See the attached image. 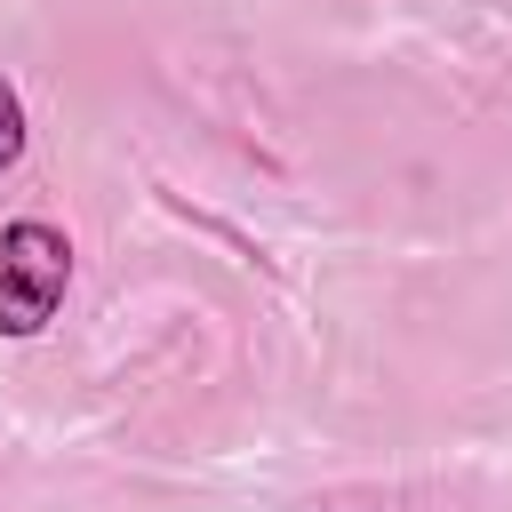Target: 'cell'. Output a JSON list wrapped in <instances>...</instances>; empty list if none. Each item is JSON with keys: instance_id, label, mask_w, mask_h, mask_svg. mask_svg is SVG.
<instances>
[{"instance_id": "obj_1", "label": "cell", "mask_w": 512, "mask_h": 512, "mask_svg": "<svg viewBox=\"0 0 512 512\" xmlns=\"http://www.w3.org/2000/svg\"><path fill=\"white\" fill-rule=\"evenodd\" d=\"M72 280V240L40 216L0 224V336H40L64 304Z\"/></svg>"}, {"instance_id": "obj_2", "label": "cell", "mask_w": 512, "mask_h": 512, "mask_svg": "<svg viewBox=\"0 0 512 512\" xmlns=\"http://www.w3.org/2000/svg\"><path fill=\"white\" fill-rule=\"evenodd\" d=\"M16 152H24V104H16V88L0 80V168H16Z\"/></svg>"}]
</instances>
